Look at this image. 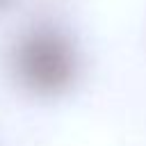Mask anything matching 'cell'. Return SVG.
Returning <instances> with one entry per match:
<instances>
[{
    "mask_svg": "<svg viewBox=\"0 0 146 146\" xmlns=\"http://www.w3.org/2000/svg\"><path fill=\"white\" fill-rule=\"evenodd\" d=\"M11 71L23 89L41 98L66 94L80 73L73 39L55 25H36L21 34L11 50Z\"/></svg>",
    "mask_w": 146,
    "mask_h": 146,
    "instance_id": "obj_1",
    "label": "cell"
},
{
    "mask_svg": "<svg viewBox=\"0 0 146 146\" xmlns=\"http://www.w3.org/2000/svg\"><path fill=\"white\" fill-rule=\"evenodd\" d=\"M11 2H14V0H0V9H7Z\"/></svg>",
    "mask_w": 146,
    "mask_h": 146,
    "instance_id": "obj_2",
    "label": "cell"
}]
</instances>
